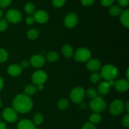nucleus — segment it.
Returning <instances> with one entry per match:
<instances>
[{
  "instance_id": "nucleus-48",
  "label": "nucleus",
  "mask_w": 129,
  "mask_h": 129,
  "mask_svg": "<svg viewBox=\"0 0 129 129\" xmlns=\"http://www.w3.org/2000/svg\"><path fill=\"white\" fill-rule=\"evenodd\" d=\"M2 16H3V11H1V10L0 9V18L2 17Z\"/></svg>"
},
{
  "instance_id": "nucleus-12",
  "label": "nucleus",
  "mask_w": 129,
  "mask_h": 129,
  "mask_svg": "<svg viewBox=\"0 0 129 129\" xmlns=\"http://www.w3.org/2000/svg\"><path fill=\"white\" fill-rule=\"evenodd\" d=\"M114 87L116 90L120 93L127 91L129 88V83L126 79H118L115 82Z\"/></svg>"
},
{
  "instance_id": "nucleus-23",
  "label": "nucleus",
  "mask_w": 129,
  "mask_h": 129,
  "mask_svg": "<svg viewBox=\"0 0 129 129\" xmlns=\"http://www.w3.org/2000/svg\"><path fill=\"white\" fill-rule=\"evenodd\" d=\"M35 5L31 3H27L25 6V11L28 15H31L35 13Z\"/></svg>"
},
{
  "instance_id": "nucleus-9",
  "label": "nucleus",
  "mask_w": 129,
  "mask_h": 129,
  "mask_svg": "<svg viewBox=\"0 0 129 129\" xmlns=\"http://www.w3.org/2000/svg\"><path fill=\"white\" fill-rule=\"evenodd\" d=\"M3 116L5 120L7 122L13 123L18 118L17 112L12 108H6L3 112Z\"/></svg>"
},
{
  "instance_id": "nucleus-18",
  "label": "nucleus",
  "mask_w": 129,
  "mask_h": 129,
  "mask_svg": "<svg viewBox=\"0 0 129 129\" xmlns=\"http://www.w3.org/2000/svg\"><path fill=\"white\" fill-rule=\"evenodd\" d=\"M120 21L122 25L126 28L129 27V10H125L122 11L120 15Z\"/></svg>"
},
{
  "instance_id": "nucleus-22",
  "label": "nucleus",
  "mask_w": 129,
  "mask_h": 129,
  "mask_svg": "<svg viewBox=\"0 0 129 129\" xmlns=\"http://www.w3.org/2000/svg\"><path fill=\"white\" fill-rule=\"evenodd\" d=\"M27 37L30 40H35L39 37V31L36 28H31L27 32Z\"/></svg>"
},
{
  "instance_id": "nucleus-6",
  "label": "nucleus",
  "mask_w": 129,
  "mask_h": 129,
  "mask_svg": "<svg viewBox=\"0 0 129 129\" xmlns=\"http://www.w3.org/2000/svg\"><path fill=\"white\" fill-rule=\"evenodd\" d=\"M47 79V75L46 73L43 71H37L31 76V81L34 85L39 86L42 85L46 82Z\"/></svg>"
},
{
  "instance_id": "nucleus-7",
  "label": "nucleus",
  "mask_w": 129,
  "mask_h": 129,
  "mask_svg": "<svg viewBox=\"0 0 129 129\" xmlns=\"http://www.w3.org/2000/svg\"><path fill=\"white\" fill-rule=\"evenodd\" d=\"M6 20L12 23H18L21 21L22 16L20 11L16 9H11L7 11L6 14Z\"/></svg>"
},
{
  "instance_id": "nucleus-21",
  "label": "nucleus",
  "mask_w": 129,
  "mask_h": 129,
  "mask_svg": "<svg viewBox=\"0 0 129 129\" xmlns=\"http://www.w3.org/2000/svg\"><path fill=\"white\" fill-rule=\"evenodd\" d=\"M122 12V8L118 5H113L109 9V13L112 16H118L120 15Z\"/></svg>"
},
{
  "instance_id": "nucleus-47",
  "label": "nucleus",
  "mask_w": 129,
  "mask_h": 129,
  "mask_svg": "<svg viewBox=\"0 0 129 129\" xmlns=\"http://www.w3.org/2000/svg\"><path fill=\"white\" fill-rule=\"evenodd\" d=\"M128 71H129V69H127V79H129V75H128Z\"/></svg>"
},
{
  "instance_id": "nucleus-39",
  "label": "nucleus",
  "mask_w": 129,
  "mask_h": 129,
  "mask_svg": "<svg viewBox=\"0 0 129 129\" xmlns=\"http://www.w3.org/2000/svg\"><path fill=\"white\" fill-rule=\"evenodd\" d=\"M34 18L31 17V16H28V17H27L26 18V20H25V22H26V23L27 24V25H32L33 23H34Z\"/></svg>"
},
{
  "instance_id": "nucleus-40",
  "label": "nucleus",
  "mask_w": 129,
  "mask_h": 129,
  "mask_svg": "<svg viewBox=\"0 0 129 129\" xmlns=\"http://www.w3.org/2000/svg\"><path fill=\"white\" fill-rule=\"evenodd\" d=\"M29 66V62L28 60H23V61H22L21 62V64H20V67H21V68H23V69H26V68H28Z\"/></svg>"
},
{
  "instance_id": "nucleus-36",
  "label": "nucleus",
  "mask_w": 129,
  "mask_h": 129,
  "mask_svg": "<svg viewBox=\"0 0 129 129\" xmlns=\"http://www.w3.org/2000/svg\"><path fill=\"white\" fill-rule=\"evenodd\" d=\"M81 3L84 6H90L94 3L95 0H81Z\"/></svg>"
},
{
  "instance_id": "nucleus-15",
  "label": "nucleus",
  "mask_w": 129,
  "mask_h": 129,
  "mask_svg": "<svg viewBox=\"0 0 129 129\" xmlns=\"http://www.w3.org/2000/svg\"><path fill=\"white\" fill-rule=\"evenodd\" d=\"M8 73L11 76H18L22 73V68L18 64H11L8 68Z\"/></svg>"
},
{
  "instance_id": "nucleus-28",
  "label": "nucleus",
  "mask_w": 129,
  "mask_h": 129,
  "mask_svg": "<svg viewBox=\"0 0 129 129\" xmlns=\"http://www.w3.org/2000/svg\"><path fill=\"white\" fill-rule=\"evenodd\" d=\"M85 94H86L87 96L90 98H92V99H94V98L98 96L97 92L93 88H89V89H87L86 91L85 92Z\"/></svg>"
},
{
  "instance_id": "nucleus-41",
  "label": "nucleus",
  "mask_w": 129,
  "mask_h": 129,
  "mask_svg": "<svg viewBox=\"0 0 129 129\" xmlns=\"http://www.w3.org/2000/svg\"><path fill=\"white\" fill-rule=\"evenodd\" d=\"M7 126L6 124L3 121H0V129H6Z\"/></svg>"
},
{
  "instance_id": "nucleus-31",
  "label": "nucleus",
  "mask_w": 129,
  "mask_h": 129,
  "mask_svg": "<svg viewBox=\"0 0 129 129\" xmlns=\"http://www.w3.org/2000/svg\"><path fill=\"white\" fill-rule=\"evenodd\" d=\"M8 28V21L5 19H0V31H4Z\"/></svg>"
},
{
  "instance_id": "nucleus-10",
  "label": "nucleus",
  "mask_w": 129,
  "mask_h": 129,
  "mask_svg": "<svg viewBox=\"0 0 129 129\" xmlns=\"http://www.w3.org/2000/svg\"><path fill=\"white\" fill-rule=\"evenodd\" d=\"M34 21L39 23H45L49 20V15L44 10H38L34 13Z\"/></svg>"
},
{
  "instance_id": "nucleus-17",
  "label": "nucleus",
  "mask_w": 129,
  "mask_h": 129,
  "mask_svg": "<svg viewBox=\"0 0 129 129\" xmlns=\"http://www.w3.org/2000/svg\"><path fill=\"white\" fill-rule=\"evenodd\" d=\"M110 86L108 81L102 82L98 87V92L103 95L107 94L110 91Z\"/></svg>"
},
{
  "instance_id": "nucleus-49",
  "label": "nucleus",
  "mask_w": 129,
  "mask_h": 129,
  "mask_svg": "<svg viewBox=\"0 0 129 129\" xmlns=\"http://www.w3.org/2000/svg\"><path fill=\"white\" fill-rule=\"evenodd\" d=\"M1 107V100H0V108Z\"/></svg>"
},
{
  "instance_id": "nucleus-37",
  "label": "nucleus",
  "mask_w": 129,
  "mask_h": 129,
  "mask_svg": "<svg viewBox=\"0 0 129 129\" xmlns=\"http://www.w3.org/2000/svg\"><path fill=\"white\" fill-rule=\"evenodd\" d=\"M82 129H96L94 124L92 123H89V122H87L83 126V128Z\"/></svg>"
},
{
  "instance_id": "nucleus-13",
  "label": "nucleus",
  "mask_w": 129,
  "mask_h": 129,
  "mask_svg": "<svg viewBox=\"0 0 129 129\" xmlns=\"http://www.w3.org/2000/svg\"><path fill=\"white\" fill-rule=\"evenodd\" d=\"M30 64L35 68H42L45 64V59L42 55H34L30 58Z\"/></svg>"
},
{
  "instance_id": "nucleus-26",
  "label": "nucleus",
  "mask_w": 129,
  "mask_h": 129,
  "mask_svg": "<svg viewBox=\"0 0 129 129\" xmlns=\"http://www.w3.org/2000/svg\"><path fill=\"white\" fill-rule=\"evenodd\" d=\"M69 106V102L68 100L65 98L60 100L57 103V107L60 110H66Z\"/></svg>"
},
{
  "instance_id": "nucleus-2",
  "label": "nucleus",
  "mask_w": 129,
  "mask_h": 129,
  "mask_svg": "<svg viewBox=\"0 0 129 129\" xmlns=\"http://www.w3.org/2000/svg\"><path fill=\"white\" fill-rule=\"evenodd\" d=\"M119 71L117 67L111 64H107L102 68L100 76L102 78L107 81L114 80L117 78Z\"/></svg>"
},
{
  "instance_id": "nucleus-29",
  "label": "nucleus",
  "mask_w": 129,
  "mask_h": 129,
  "mask_svg": "<svg viewBox=\"0 0 129 129\" xmlns=\"http://www.w3.org/2000/svg\"><path fill=\"white\" fill-rule=\"evenodd\" d=\"M101 78H102V77H101L100 74L98 73H94L90 76L89 79H90L91 83L96 84V83H98L100 81Z\"/></svg>"
},
{
  "instance_id": "nucleus-19",
  "label": "nucleus",
  "mask_w": 129,
  "mask_h": 129,
  "mask_svg": "<svg viewBox=\"0 0 129 129\" xmlns=\"http://www.w3.org/2000/svg\"><path fill=\"white\" fill-rule=\"evenodd\" d=\"M62 52L63 55L67 58H71L73 55V49L70 45H65L62 47Z\"/></svg>"
},
{
  "instance_id": "nucleus-50",
  "label": "nucleus",
  "mask_w": 129,
  "mask_h": 129,
  "mask_svg": "<svg viewBox=\"0 0 129 129\" xmlns=\"http://www.w3.org/2000/svg\"><path fill=\"white\" fill-rule=\"evenodd\" d=\"M33 129H38L37 128V127H34V128H33Z\"/></svg>"
},
{
  "instance_id": "nucleus-34",
  "label": "nucleus",
  "mask_w": 129,
  "mask_h": 129,
  "mask_svg": "<svg viewBox=\"0 0 129 129\" xmlns=\"http://www.w3.org/2000/svg\"><path fill=\"white\" fill-rule=\"evenodd\" d=\"M122 124L124 127L128 128L129 127V115L127 113L126 114L124 117H123L122 119Z\"/></svg>"
},
{
  "instance_id": "nucleus-25",
  "label": "nucleus",
  "mask_w": 129,
  "mask_h": 129,
  "mask_svg": "<svg viewBox=\"0 0 129 129\" xmlns=\"http://www.w3.org/2000/svg\"><path fill=\"white\" fill-rule=\"evenodd\" d=\"M101 119H102V117H101L100 115L98 113H93V114L91 115V116L89 117V121H90L91 123H99L101 121Z\"/></svg>"
},
{
  "instance_id": "nucleus-38",
  "label": "nucleus",
  "mask_w": 129,
  "mask_h": 129,
  "mask_svg": "<svg viewBox=\"0 0 129 129\" xmlns=\"http://www.w3.org/2000/svg\"><path fill=\"white\" fill-rule=\"evenodd\" d=\"M118 3L122 7H127L128 5L129 0H117Z\"/></svg>"
},
{
  "instance_id": "nucleus-24",
  "label": "nucleus",
  "mask_w": 129,
  "mask_h": 129,
  "mask_svg": "<svg viewBox=\"0 0 129 129\" xmlns=\"http://www.w3.org/2000/svg\"><path fill=\"white\" fill-rule=\"evenodd\" d=\"M47 59L48 61L52 62H54L57 61L59 59V55L57 52H49L47 54Z\"/></svg>"
},
{
  "instance_id": "nucleus-5",
  "label": "nucleus",
  "mask_w": 129,
  "mask_h": 129,
  "mask_svg": "<svg viewBox=\"0 0 129 129\" xmlns=\"http://www.w3.org/2000/svg\"><path fill=\"white\" fill-rule=\"evenodd\" d=\"M85 96V91L81 87H76L71 92V99L76 103H81Z\"/></svg>"
},
{
  "instance_id": "nucleus-8",
  "label": "nucleus",
  "mask_w": 129,
  "mask_h": 129,
  "mask_svg": "<svg viewBox=\"0 0 129 129\" xmlns=\"http://www.w3.org/2000/svg\"><path fill=\"white\" fill-rule=\"evenodd\" d=\"M124 109V104L120 100H115L113 101L110 107V112L113 115H118L123 112Z\"/></svg>"
},
{
  "instance_id": "nucleus-30",
  "label": "nucleus",
  "mask_w": 129,
  "mask_h": 129,
  "mask_svg": "<svg viewBox=\"0 0 129 129\" xmlns=\"http://www.w3.org/2000/svg\"><path fill=\"white\" fill-rule=\"evenodd\" d=\"M8 57V53L6 50L0 49V63L4 62L7 60Z\"/></svg>"
},
{
  "instance_id": "nucleus-33",
  "label": "nucleus",
  "mask_w": 129,
  "mask_h": 129,
  "mask_svg": "<svg viewBox=\"0 0 129 129\" xmlns=\"http://www.w3.org/2000/svg\"><path fill=\"white\" fill-rule=\"evenodd\" d=\"M115 1V0H100L102 5L105 7H108V6H112Z\"/></svg>"
},
{
  "instance_id": "nucleus-20",
  "label": "nucleus",
  "mask_w": 129,
  "mask_h": 129,
  "mask_svg": "<svg viewBox=\"0 0 129 129\" xmlns=\"http://www.w3.org/2000/svg\"><path fill=\"white\" fill-rule=\"evenodd\" d=\"M37 89V88L35 85H34V84H29V85H27L25 88V95L28 96L29 97L30 96L34 95L36 93Z\"/></svg>"
},
{
  "instance_id": "nucleus-4",
  "label": "nucleus",
  "mask_w": 129,
  "mask_h": 129,
  "mask_svg": "<svg viewBox=\"0 0 129 129\" xmlns=\"http://www.w3.org/2000/svg\"><path fill=\"white\" fill-rule=\"evenodd\" d=\"M91 57V52L86 48H79L76 51L74 54V59L80 62L88 61Z\"/></svg>"
},
{
  "instance_id": "nucleus-32",
  "label": "nucleus",
  "mask_w": 129,
  "mask_h": 129,
  "mask_svg": "<svg viewBox=\"0 0 129 129\" xmlns=\"http://www.w3.org/2000/svg\"><path fill=\"white\" fill-rule=\"evenodd\" d=\"M66 0H52V4L55 7H62L65 4Z\"/></svg>"
},
{
  "instance_id": "nucleus-35",
  "label": "nucleus",
  "mask_w": 129,
  "mask_h": 129,
  "mask_svg": "<svg viewBox=\"0 0 129 129\" xmlns=\"http://www.w3.org/2000/svg\"><path fill=\"white\" fill-rule=\"evenodd\" d=\"M12 0H0V7L6 8L11 4Z\"/></svg>"
},
{
  "instance_id": "nucleus-42",
  "label": "nucleus",
  "mask_w": 129,
  "mask_h": 129,
  "mask_svg": "<svg viewBox=\"0 0 129 129\" xmlns=\"http://www.w3.org/2000/svg\"><path fill=\"white\" fill-rule=\"evenodd\" d=\"M87 105L85 103H81L80 105V108L81 110H85L86 109Z\"/></svg>"
},
{
  "instance_id": "nucleus-44",
  "label": "nucleus",
  "mask_w": 129,
  "mask_h": 129,
  "mask_svg": "<svg viewBox=\"0 0 129 129\" xmlns=\"http://www.w3.org/2000/svg\"><path fill=\"white\" fill-rule=\"evenodd\" d=\"M115 81L114 80H110L108 81V83L109 84L110 86H114V84H115Z\"/></svg>"
},
{
  "instance_id": "nucleus-14",
  "label": "nucleus",
  "mask_w": 129,
  "mask_h": 129,
  "mask_svg": "<svg viewBox=\"0 0 129 129\" xmlns=\"http://www.w3.org/2000/svg\"><path fill=\"white\" fill-rule=\"evenodd\" d=\"M102 64L99 60L96 59H91L88 61L86 64V68L92 72H96L100 69Z\"/></svg>"
},
{
  "instance_id": "nucleus-16",
  "label": "nucleus",
  "mask_w": 129,
  "mask_h": 129,
  "mask_svg": "<svg viewBox=\"0 0 129 129\" xmlns=\"http://www.w3.org/2000/svg\"><path fill=\"white\" fill-rule=\"evenodd\" d=\"M35 125L31 121L28 119H24L20 121L18 124V129H33Z\"/></svg>"
},
{
  "instance_id": "nucleus-11",
  "label": "nucleus",
  "mask_w": 129,
  "mask_h": 129,
  "mask_svg": "<svg viewBox=\"0 0 129 129\" xmlns=\"http://www.w3.org/2000/svg\"><path fill=\"white\" fill-rule=\"evenodd\" d=\"M64 21L67 27L72 28L74 27L78 23V16L74 13H70L66 16Z\"/></svg>"
},
{
  "instance_id": "nucleus-45",
  "label": "nucleus",
  "mask_w": 129,
  "mask_h": 129,
  "mask_svg": "<svg viewBox=\"0 0 129 129\" xmlns=\"http://www.w3.org/2000/svg\"><path fill=\"white\" fill-rule=\"evenodd\" d=\"M37 89H39V91H42L43 89H44V84H42V85H39V86H38Z\"/></svg>"
},
{
  "instance_id": "nucleus-46",
  "label": "nucleus",
  "mask_w": 129,
  "mask_h": 129,
  "mask_svg": "<svg viewBox=\"0 0 129 129\" xmlns=\"http://www.w3.org/2000/svg\"><path fill=\"white\" fill-rule=\"evenodd\" d=\"M125 108H126V111L127 112H128L129 111V103L128 102H127L125 104Z\"/></svg>"
},
{
  "instance_id": "nucleus-1",
  "label": "nucleus",
  "mask_w": 129,
  "mask_h": 129,
  "mask_svg": "<svg viewBox=\"0 0 129 129\" xmlns=\"http://www.w3.org/2000/svg\"><path fill=\"white\" fill-rule=\"evenodd\" d=\"M13 109L16 112L26 113L30 112L33 107V102L31 98L25 94H18L13 101Z\"/></svg>"
},
{
  "instance_id": "nucleus-43",
  "label": "nucleus",
  "mask_w": 129,
  "mask_h": 129,
  "mask_svg": "<svg viewBox=\"0 0 129 129\" xmlns=\"http://www.w3.org/2000/svg\"><path fill=\"white\" fill-rule=\"evenodd\" d=\"M3 85H4L3 79V78L0 76V91L2 89L3 87Z\"/></svg>"
},
{
  "instance_id": "nucleus-27",
  "label": "nucleus",
  "mask_w": 129,
  "mask_h": 129,
  "mask_svg": "<svg viewBox=\"0 0 129 129\" xmlns=\"http://www.w3.org/2000/svg\"><path fill=\"white\" fill-rule=\"evenodd\" d=\"M33 119H34V124H35L36 125H40L42 123L44 117H43L42 114L40 113H37L35 114Z\"/></svg>"
},
{
  "instance_id": "nucleus-3",
  "label": "nucleus",
  "mask_w": 129,
  "mask_h": 129,
  "mask_svg": "<svg viewBox=\"0 0 129 129\" xmlns=\"http://www.w3.org/2000/svg\"><path fill=\"white\" fill-rule=\"evenodd\" d=\"M90 108L93 112L96 113L102 112L106 109V103L101 96H97L96 98L92 100L89 103Z\"/></svg>"
}]
</instances>
